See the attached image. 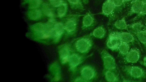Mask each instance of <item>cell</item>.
<instances>
[{
    "mask_svg": "<svg viewBox=\"0 0 146 82\" xmlns=\"http://www.w3.org/2000/svg\"><path fill=\"white\" fill-rule=\"evenodd\" d=\"M124 70L130 77L134 78H143L146 76V73L141 67L136 66L126 65Z\"/></svg>",
    "mask_w": 146,
    "mask_h": 82,
    "instance_id": "cell-1",
    "label": "cell"
},
{
    "mask_svg": "<svg viewBox=\"0 0 146 82\" xmlns=\"http://www.w3.org/2000/svg\"><path fill=\"white\" fill-rule=\"evenodd\" d=\"M77 50L79 52L84 53L87 52L91 48L92 42L90 39L84 37L78 39L75 43Z\"/></svg>",
    "mask_w": 146,
    "mask_h": 82,
    "instance_id": "cell-2",
    "label": "cell"
},
{
    "mask_svg": "<svg viewBox=\"0 0 146 82\" xmlns=\"http://www.w3.org/2000/svg\"><path fill=\"white\" fill-rule=\"evenodd\" d=\"M121 42L116 32H113L110 34L107 45L108 48L114 50L118 49Z\"/></svg>",
    "mask_w": 146,
    "mask_h": 82,
    "instance_id": "cell-3",
    "label": "cell"
},
{
    "mask_svg": "<svg viewBox=\"0 0 146 82\" xmlns=\"http://www.w3.org/2000/svg\"><path fill=\"white\" fill-rule=\"evenodd\" d=\"M102 58L105 68L108 70H111L116 68V64L113 58L108 53L104 52Z\"/></svg>",
    "mask_w": 146,
    "mask_h": 82,
    "instance_id": "cell-4",
    "label": "cell"
},
{
    "mask_svg": "<svg viewBox=\"0 0 146 82\" xmlns=\"http://www.w3.org/2000/svg\"><path fill=\"white\" fill-rule=\"evenodd\" d=\"M32 30L35 33L41 38H45L50 37L48 34L45 24L37 23L32 26Z\"/></svg>",
    "mask_w": 146,
    "mask_h": 82,
    "instance_id": "cell-5",
    "label": "cell"
},
{
    "mask_svg": "<svg viewBox=\"0 0 146 82\" xmlns=\"http://www.w3.org/2000/svg\"><path fill=\"white\" fill-rule=\"evenodd\" d=\"M65 30L64 25L62 22H56L51 36L55 42L59 41Z\"/></svg>",
    "mask_w": 146,
    "mask_h": 82,
    "instance_id": "cell-6",
    "label": "cell"
},
{
    "mask_svg": "<svg viewBox=\"0 0 146 82\" xmlns=\"http://www.w3.org/2000/svg\"><path fill=\"white\" fill-rule=\"evenodd\" d=\"M59 54L62 63L64 64L68 62L71 55L69 46L66 44L61 46L59 48Z\"/></svg>",
    "mask_w": 146,
    "mask_h": 82,
    "instance_id": "cell-7",
    "label": "cell"
},
{
    "mask_svg": "<svg viewBox=\"0 0 146 82\" xmlns=\"http://www.w3.org/2000/svg\"><path fill=\"white\" fill-rule=\"evenodd\" d=\"M76 18L74 17H71L66 21L64 25L65 30L68 33L72 34L76 31L77 22Z\"/></svg>",
    "mask_w": 146,
    "mask_h": 82,
    "instance_id": "cell-8",
    "label": "cell"
},
{
    "mask_svg": "<svg viewBox=\"0 0 146 82\" xmlns=\"http://www.w3.org/2000/svg\"><path fill=\"white\" fill-rule=\"evenodd\" d=\"M82 58L81 56L76 53L71 54L68 61L70 68L74 70L82 62Z\"/></svg>",
    "mask_w": 146,
    "mask_h": 82,
    "instance_id": "cell-9",
    "label": "cell"
},
{
    "mask_svg": "<svg viewBox=\"0 0 146 82\" xmlns=\"http://www.w3.org/2000/svg\"><path fill=\"white\" fill-rule=\"evenodd\" d=\"M82 77L87 81L93 79L95 75L94 70L90 66L83 67L81 71Z\"/></svg>",
    "mask_w": 146,
    "mask_h": 82,
    "instance_id": "cell-10",
    "label": "cell"
},
{
    "mask_svg": "<svg viewBox=\"0 0 146 82\" xmlns=\"http://www.w3.org/2000/svg\"><path fill=\"white\" fill-rule=\"evenodd\" d=\"M140 57L139 51L136 49H132L129 50L125 55V59L128 63H135L139 60Z\"/></svg>",
    "mask_w": 146,
    "mask_h": 82,
    "instance_id": "cell-11",
    "label": "cell"
},
{
    "mask_svg": "<svg viewBox=\"0 0 146 82\" xmlns=\"http://www.w3.org/2000/svg\"><path fill=\"white\" fill-rule=\"evenodd\" d=\"M115 8L112 0H106L102 6V13L104 15H109L112 13Z\"/></svg>",
    "mask_w": 146,
    "mask_h": 82,
    "instance_id": "cell-12",
    "label": "cell"
},
{
    "mask_svg": "<svg viewBox=\"0 0 146 82\" xmlns=\"http://www.w3.org/2000/svg\"><path fill=\"white\" fill-rule=\"evenodd\" d=\"M116 32L121 42L128 43L133 42L134 40L133 36L129 32Z\"/></svg>",
    "mask_w": 146,
    "mask_h": 82,
    "instance_id": "cell-13",
    "label": "cell"
},
{
    "mask_svg": "<svg viewBox=\"0 0 146 82\" xmlns=\"http://www.w3.org/2000/svg\"><path fill=\"white\" fill-rule=\"evenodd\" d=\"M144 3L143 0L136 1L132 4L130 11V13H138L140 12Z\"/></svg>",
    "mask_w": 146,
    "mask_h": 82,
    "instance_id": "cell-14",
    "label": "cell"
},
{
    "mask_svg": "<svg viewBox=\"0 0 146 82\" xmlns=\"http://www.w3.org/2000/svg\"><path fill=\"white\" fill-rule=\"evenodd\" d=\"M94 22V19L92 15L90 13L86 14L83 17L82 26L84 28H88L91 26Z\"/></svg>",
    "mask_w": 146,
    "mask_h": 82,
    "instance_id": "cell-15",
    "label": "cell"
},
{
    "mask_svg": "<svg viewBox=\"0 0 146 82\" xmlns=\"http://www.w3.org/2000/svg\"><path fill=\"white\" fill-rule=\"evenodd\" d=\"M42 11L46 16L52 18L54 16L53 9L50 5L47 3L43 4L42 7Z\"/></svg>",
    "mask_w": 146,
    "mask_h": 82,
    "instance_id": "cell-16",
    "label": "cell"
},
{
    "mask_svg": "<svg viewBox=\"0 0 146 82\" xmlns=\"http://www.w3.org/2000/svg\"><path fill=\"white\" fill-rule=\"evenodd\" d=\"M29 18L32 20H37L42 15L41 10L36 9H31L28 13Z\"/></svg>",
    "mask_w": 146,
    "mask_h": 82,
    "instance_id": "cell-17",
    "label": "cell"
},
{
    "mask_svg": "<svg viewBox=\"0 0 146 82\" xmlns=\"http://www.w3.org/2000/svg\"><path fill=\"white\" fill-rule=\"evenodd\" d=\"M67 9V4L66 3L64 2L57 7V12L58 16L60 18L64 17L66 13Z\"/></svg>",
    "mask_w": 146,
    "mask_h": 82,
    "instance_id": "cell-18",
    "label": "cell"
},
{
    "mask_svg": "<svg viewBox=\"0 0 146 82\" xmlns=\"http://www.w3.org/2000/svg\"><path fill=\"white\" fill-rule=\"evenodd\" d=\"M71 7L76 9L82 10L83 6L81 0H67Z\"/></svg>",
    "mask_w": 146,
    "mask_h": 82,
    "instance_id": "cell-19",
    "label": "cell"
},
{
    "mask_svg": "<svg viewBox=\"0 0 146 82\" xmlns=\"http://www.w3.org/2000/svg\"><path fill=\"white\" fill-rule=\"evenodd\" d=\"M114 25L115 26L119 29L127 30L128 29V25L127 24L124 17L117 20L115 22Z\"/></svg>",
    "mask_w": 146,
    "mask_h": 82,
    "instance_id": "cell-20",
    "label": "cell"
},
{
    "mask_svg": "<svg viewBox=\"0 0 146 82\" xmlns=\"http://www.w3.org/2000/svg\"><path fill=\"white\" fill-rule=\"evenodd\" d=\"M118 49L121 54L125 55L130 50V46L128 43L121 42Z\"/></svg>",
    "mask_w": 146,
    "mask_h": 82,
    "instance_id": "cell-21",
    "label": "cell"
},
{
    "mask_svg": "<svg viewBox=\"0 0 146 82\" xmlns=\"http://www.w3.org/2000/svg\"><path fill=\"white\" fill-rule=\"evenodd\" d=\"M105 32V30L104 28L102 26H100L96 28L94 30L92 34L95 37L101 38L104 36Z\"/></svg>",
    "mask_w": 146,
    "mask_h": 82,
    "instance_id": "cell-22",
    "label": "cell"
},
{
    "mask_svg": "<svg viewBox=\"0 0 146 82\" xmlns=\"http://www.w3.org/2000/svg\"><path fill=\"white\" fill-rule=\"evenodd\" d=\"M135 34L139 41L146 46V30H141Z\"/></svg>",
    "mask_w": 146,
    "mask_h": 82,
    "instance_id": "cell-23",
    "label": "cell"
},
{
    "mask_svg": "<svg viewBox=\"0 0 146 82\" xmlns=\"http://www.w3.org/2000/svg\"><path fill=\"white\" fill-rule=\"evenodd\" d=\"M105 77L106 80L109 82H116L118 80V79L114 73L108 70L105 73Z\"/></svg>",
    "mask_w": 146,
    "mask_h": 82,
    "instance_id": "cell-24",
    "label": "cell"
},
{
    "mask_svg": "<svg viewBox=\"0 0 146 82\" xmlns=\"http://www.w3.org/2000/svg\"><path fill=\"white\" fill-rule=\"evenodd\" d=\"M143 25L141 22L134 23L130 25L129 27L134 31L135 34L140 31Z\"/></svg>",
    "mask_w": 146,
    "mask_h": 82,
    "instance_id": "cell-25",
    "label": "cell"
},
{
    "mask_svg": "<svg viewBox=\"0 0 146 82\" xmlns=\"http://www.w3.org/2000/svg\"><path fill=\"white\" fill-rule=\"evenodd\" d=\"M29 7L30 9L38 8L41 3V0H29Z\"/></svg>",
    "mask_w": 146,
    "mask_h": 82,
    "instance_id": "cell-26",
    "label": "cell"
},
{
    "mask_svg": "<svg viewBox=\"0 0 146 82\" xmlns=\"http://www.w3.org/2000/svg\"><path fill=\"white\" fill-rule=\"evenodd\" d=\"M50 4L54 7H58L64 2L63 0H49Z\"/></svg>",
    "mask_w": 146,
    "mask_h": 82,
    "instance_id": "cell-27",
    "label": "cell"
},
{
    "mask_svg": "<svg viewBox=\"0 0 146 82\" xmlns=\"http://www.w3.org/2000/svg\"><path fill=\"white\" fill-rule=\"evenodd\" d=\"M112 1L115 7L121 6L125 2L124 0H112Z\"/></svg>",
    "mask_w": 146,
    "mask_h": 82,
    "instance_id": "cell-28",
    "label": "cell"
},
{
    "mask_svg": "<svg viewBox=\"0 0 146 82\" xmlns=\"http://www.w3.org/2000/svg\"><path fill=\"white\" fill-rule=\"evenodd\" d=\"M139 14L140 15H146V3H144Z\"/></svg>",
    "mask_w": 146,
    "mask_h": 82,
    "instance_id": "cell-29",
    "label": "cell"
},
{
    "mask_svg": "<svg viewBox=\"0 0 146 82\" xmlns=\"http://www.w3.org/2000/svg\"><path fill=\"white\" fill-rule=\"evenodd\" d=\"M75 80V81H87L82 77L77 78Z\"/></svg>",
    "mask_w": 146,
    "mask_h": 82,
    "instance_id": "cell-30",
    "label": "cell"
},
{
    "mask_svg": "<svg viewBox=\"0 0 146 82\" xmlns=\"http://www.w3.org/2000/svg\"><path fill=\"white\" fill-rule=\"evenodd\" d=\"M139 0H135L134 1H133V3L136 1H139Z\"/></svg>",
    "mask_w": 146,
    "mask_h": 82,
    "instance_id": "cell-31",
    "label": "cell"
},
{
    "mask_svg": "<svg viewBox=\"0 0 146 82\" xmlns=\"http://www.w3.org/2000/svg\"><path fill=\"white\" fill-rule=\"evenodd\" d=\"M132 0H124L125 1H131Z\"/></svg>",
    "mask_w": 146,
    "mask_h": 82,
    "instance_id": "cell-32",
    "label": "cell"
},
{
    "mask_svg": "<svg viewBox=\"0 0 146 82\" xmlns=\"http://www.w3.org/2000/svg\"><path fill=\"white\" fill-rule=\"evenodd\" d=\"M84 2H86L88 0H83Z\"/></svg>",
    "mask_w": 146,
    "mask_h": 82,
    "instance_id": "cell-33",
    "label": "cell"
},
{
    "mask_svg": "<svg viewBox=\"0 0 146 82\" xmlns=\"http://www.w3.org/2000/svg\"><path fill=\"white\" fill-rule=\"evenodd\" d=\"M143 65L146 67V64H143Z\"/></svg>",
    "mask_w": 146,
    "mask_h": 82,
    "instance_id": "cell-34",
    "label": "cell"
}]
</instances>
